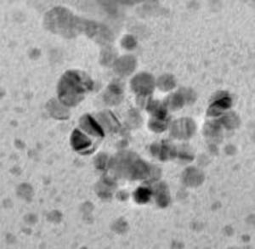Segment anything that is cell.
Segmentation results:
<instances>
[{
  "mask_svg": "<svg viewBox=\"0 0 255 249\" xmlns=\"http://www.w3.org/2000/svg\"><path fill=\"white\" fill-rule=\"evenodd\" d=\"M114 174L125 180H157L161 177V170L151 165L132 151H120L109 162Z\"/></svg>",
  "mask_w": 255,
  "mask_h": 249,
  "instance_id": "6da1fadb",
  "label": "cell"
},
{
  "mask_svg": "<svg viewBox=\"0 0 255 249\" xmlns=\"http://www.w3.org/2000/svg\"><path fill=\"white\" fill-rule=\"evenodd\" d=\"M93 87L94 82L87 73L79 70H69L59 81L58 97L66 107H75Z\"/></svg>",
  "mask_w": 255,
  "mask_h": 249,
  "instance_id": "7a4b0ae2",
  "label": "cell"
},
{
  "mask_svg": "<svg viewBox=\"0 0 255 249\" xmlns=\"http://www.w3.org/2000/svg\"><path fill=\"white\" fill-rule=\"evenodd\" d=\"M86 21L87 20L77 16L64 7L50 9L44 18V27L47 30L67 38H76L84 33Z\"/></svg>",
  "mask_w": 255,
  "mask_h": 249,
  "instance_id": "3957f363",
  "label": "cell"
},
{
  "mask_svg": "<svg viewBox=\"0 0 255 249\" xmlns=\"http://www.w3.org/2000/svg\"><path fill=\"white\" fill-rule=\"evenodd\" d=\"M84 33L97 44L108 45L114 39L113 32L104 24L87 20Z\"/></svg>",
  "mask_w": 255,
  "mask_h": 249,
  "instance_id": "277c9868",
  "label": "cell"
},
{
  "mask_svg": "<svg viewBox=\"0 0 255 249\" xmlns=\"http://www.w3.org/2000/svg\"><path fill=\"white\" fill-rule=\"evenodd\" d=\"M155 79L149 73H142L134 76L130 82L131 89L138 95V98H146L153 92Z\"/></svg>",
  "mask_w": 255,
  "mask_h": 249,
  "instance_id": "5b68a950",
  "label": "cell"
},
{
  "mask_svg": "<svg viewBox=\"0 0 255 249\" xmlns=\"http://www.w3.org/2000/svg\"><path fill=\"white\" fill-rule=\"evenodd\" d=\"M197 129L196 123L190 118H183L174 121L171 125L170 133L178 139H190Z\"/></svg>",
  "mask_w": 255,
  "mask_h": 249,
  "instance_id": "8992f818",
  "label": "cell"
},
{
  "mask_svg": "<svg viewBox=\"0 0 255 249\" xmlns=\"http://www.w3.org/2000/svg\"><path fill=\"white\" fill-rule=\"evenodd\" d=\"M150 150L151 154L161 161L174 159L178 156L176 148L167 141L152 144L150 147Z\"/></svg>",
  "mask_w": 255,
  "mask_h": 249,
  "instance_id": "52a82bcc",
  "label": "cell"
},
{
  "mask_svg": "<svg viewBox=\"0 0 255 249\" xmlns=\"http://www.w3.org/2000/svg\"><path fill=\"white\" fill-rule=\"evenodd\" d=\"M113 68L115 73L121 77H126L133 73L136 68V60L132 55H124L114 61Z\"/></svg>",
  "mask_w": 255,
  "mask_h": 249,
  "instance_id": "ba28073f",
  "label": "cell"
},
{
  "mask_svg": "<svg viewBox=\"0 0 255 249\" xmlns=\"http://www.w3.org/2000/svg\"><path fill=\"white\" fill-rule=\"evenodd\" d=\"M124 97V89L119 83L114 82L109 84L104 94V101L109 106L120 104Z\"/></svg>",
  "mask_w": 255,
  "mask_h": 249,
  "instance_id": "9c48e42d",
  "label": "cell"
},
{
  "mask_svg": "<svg viewBox=\"0 0 255 249\" xmlns=\"http://www.w3.org/2000/svg\"><path fill=\"white\" fill-rule=\"evenodd\" d=\"M183 183L189 187H197L204 181V174L197 168L190 167L182 174Z\"/></svg>",
  "mask_w": 255,
  "mask_h": 249,
  "instance_id": "30bf717a",
  "label": "cell"
},
{
  "mask_svg": "<svg viewBox=\"0 0 255 249\" xmlns=\"http://www.w3.org/2000/svg\"><path fill=\"white\" fill-rule=\"evenodd\" d=\"M79 124L80 127L84 129L85 132L90 133L91 135H95L97 137H104V131L101 127V125L96 122V120L90 116V115H84L79 120Z\"/></svg>",
  "mask_w": 255,
  "mask_h": 249,
  "instance_id": "8fae6325",
  "label": "cell"
},
{
  "mask_svg": "<svg viewBox=\"0 0 255 249\" xmlns=\"http://www.w3.org/2000/svg\"><path fill=\"white\" fill-rule=\"evenodd\" d=\"M46 109L49 115L53 119L58 120H65L68 119L70 116L69 111L65 105L59 102L55 99H51L46 105Z\"/></svg>",
  "mask_w": 255,
  "mask_h": 249,
  "instance_id": "7c38bea8",
  "label": "cell"
},
{
  "mask_svg": "<svg viewBox=\"0 0 255 249\" xmlns=\"http://www.w3.org/2000/svg\"><path fill=\"white\" fill-rule=\"evenodd\" d=\"M99 121L106 127L109 132H117L119 130L121 125L119 124V120L116 119L112 112L110 111H103L102 113H99Z\"/></svg>",
  "mask_w": 255,
  "mask_h": 249,
  "instance_id": "4fadbf2b",
  "label": "cell"
},
{
  "mask_svg": "<svg viewBox=\"0 0 255 249\" xmlns=\"http://www.w3.org/2000/svg\"><path fill=\"white\" fill-rule=\"evenodd\" d=\"M115 188L116 183L109 178H103L96 186V194L102 199H110Z\"/></svg>",
  "mask_w": 255,
  "mask_h": 249,
  "instance_id": "5bb4252c",
  "label": "cell"
},
{
  "mask_svg": "<svg viewBox=\"0 0 255 249\" xmlns=\"http://www.w3.org/2000/svg\"><path fill=\"white\" fill-rule=\"evenodd\" d=\"M232 99L226 96V97H221V99L218 100L214 102L213 104L209 107L207 112L208 116L218 117L221 115L226 110H228L232 107Z\"/></svg>",
  "mask_w": 255,
  "mask_h": 249,
  "instance_id": "9a60e30c",
  "label": "cell"
},
{
  "mask_svg": "<svg viewBox=\"0 0 255 249\" xmlns=\"http://www.w3.org/2000/svg\"><path fill=\"white\" fill-rule=\"evenodd\" d=\"M91 140L79 129H74L71 135V145L75 151H82L85 148L90 147Z\"/></svg>",
  "mask_w": 255,
  "mask_h": 249,
  "instance_id": "2e32d148",
  "label": "cell"
},
{
  "mask_svg": "<svg viewBox=\"0 0 255 249\" xmlns=\"http://www.w3.org/2000/svg\"><path fill=\"white\" fill-rule=\"evenodd\" d=\"M187 104L186 99L184 95H183L182 91L179 90L176 93L171 94L170 96H168L164 101V106H165L167 109H169L171 111H177Z\"/></svg>",
  "mask_w": 255,
  "mask_h": 249,
  "instance_id": "e0dca14e",
  "label": "cell"
},
{
  "mask_svg": "<svg viewBox=\"0 0 255 249\" xmlns=\"http://www.w3.org/2000/svg\"><path fill=\"white\" fill-rule=\"evenodd\" d=\"M155 197L157 205L160 208L168 207L170 202V194L169 190L165 183H160L155 187Z\"/></svg>",
  "mask_w": 255,
  "mask_h": 249,
  "instance_id": "ac0fdd59",
  "label": "cell"
},
{
  "mask_svg": "<svg viewBox=\"0 0 255 249\" xmlns=\"http://www.w3.org/2000/svg\"><path fill=\"white\" fill-rule=\"evenodd\" d=\"M146 110L148 113H151L154 119L166 120L168 115V110L164 104L157 101H150L146 104Z\"/></svg>",
  "mask_w": 255,
  "mask_h": 249,
  "instance_id": "d6986e66",
  "label": "cell"
},
{
  "mask_svg": "<svg viewBox=\"0 0 255 249\" xmlns=\"http://www.w3.org/2000/svg\"><path fill=\"white\" fill-rule=\"evenodd\" d=\"M204 135L207 139H210L211 141L218 142L222 138V130L220 123H208L204 126Z\"/></svg>",
  "mask_w": 255,
  "mask_h": 249,
  "instance_id": "ffe728a7",
  "label": "cell"
},
{
  "mask_svg": "<svg viewBox=\"0 0 255 249\" xmlns=\"http://www.w3.org/2000/svg\"><path fill=\"white\" fill-rule=\"evenodd\" d=\"M157 87L163 92H167L173 90L176 86V81L174 77L171 74H164L158 78L157 82Z\"/></svg>",
  "mask_w": 255,
  "mask_h": 249,
  "instance_id": "44dd1931",
  "label": "cell"
},
{
  "mask_svg": "<svg viewBox=\"0 0 255 249\" xmlns=\"http://www.w3.org/2000/svg\"><path fill=\"white\" fill-rule=\"evenodd\" d=\"M221 124L227 129H234L239 127L241 121L239 117L234 113H231L223 117L221 120Z\"/></svg>",
  "mask_w": 255,
  "mask_h": 249,
  "instance_id": "7402d4cb",
  "label": "cell"
},
{
  "mask_svg": "<svg viewBox=\"0 0 255 249\" xmlns=\"http://www.w3.org/2000/svg\"><path fill=\"white\" fill-rule=\"evenodd\" d=\"M151 191L146 187H139L133 192V199L139 204H145L151 199Z\"/></svg>",
  "mask_w": 255,
  "mask_h": 249,
  "instance_id": "603a6c76",
  "label": "cell"
},
{
  "mask_svg": "<svg viewBox=\"0 0 255 249\" xmlns=\"http://www.w3.org/2000/svg\"><path fill=\"white\" fill-rule=\"evenodd\" d=\"M148 127H150V129L153 131V132L162 133V132L167 129L168 123L166 120L152 118V119H150V121L148 123Z\"/></svg>",
  "mask_w": 255,
  "mask_h": 249,
  "instance_id": "cb8c5ba5",
  "label": "cell"
},
{
  "mask_svg": "<svg viewBox=\"0 0 255 249\" xmlns=\"http://www.w3.org/2000/svg\"><path fill=\"white\" fill-rule=\"evenodd\" d=\"M116 57V52L112 48L103 49L101 54V63L102 65L109 66L113 63Z\"/></svg>",
  "mask_w": 255,
  "mask_h": 249,
  "instance_id": "d4e9b609",
  "label": "cell"
},
{
  "mask_svg": "<svg viewBox=\"0 0 255 249\" xmlns=\"http://www.w3.org/2000/svg\"><path fill=\"white\" fill-rule=\"evenodd\" d=\"M128 123L131 127H139L142 124V118L136 110H131L128 116Z\"/></svg>",
  "mask_w": 255,
  "mask_h": 249,
  "instance_id": "484cf974",
  "label": "cell"
},
{
  "mask_svg": "<svg viewBox=\"0 0 255 249\" xmlns=\"http://www.w3.org/2000/svg\"><path fill=\"white\" fill-rule=\"evenodd\" d=\"M108 156L107 154L104 153V152L99 153L94 160V163H95L96 168L101 169V170L105 169L108 166Z\"/></svg>",
  "mask_w": 255,
  "mask_h": 249,
  "instance_id": "4316f807",
  "label": "cell"
},
{
  "mask_svg": "<svg viewBox=\"0 0 255 249\" xmlns=\"http://www.w3.org/2000/svg\"><path fill=\"white\" fill-rule=\"evenodd\" d=\"M121 44L125 49L132 50L137 45V41L132 35H126L121 41Z\"/></svg>",
  "mask_w": 255,
  "mask_h": 249,
  "instance_id": "83f0119b",
  "label": "cell"
},
{
  "mask_svg": "<svg viewBox=\"0 0 255 249\" xmlns=\"http://www.w3.org/2000/svg\"><path fill=\"white\" fill-rule=\"evenodd\" d=\"M180 90L182 91L183 95L186 97L187 104L194 103L195 101L197 100V95L195 93L194 90H192L191 89H186V88L181 89Z\"/></svg>",
  "mask_w": 255,
  "mask_h": 249,
  "instance_id": "f1b7e54d",
  "label": "cell"
},
{
  "mask_svg": "<svg viewBox=\"0 0 255 249\" xmlns=\"http://www.w3.org/2000/svg\"><path fill=\"white\" fill-rule=\"evenodd\" d=\"M113 231H115L119 234L125 233L128 230V224L125 222V220H117L114 223L113 227Z\"/></svg>",
  "mask_w": 255,
  "mask_h": 249,
  "instance_id": "f546056e",
  "label": "cell"
},
{
  "mask_svg": "<svg viewBox=\"0 0 255 249\" xmlns=\"http://www.w3.org/2000/svg\"><path fill=\"white\" fill-rule=\"evenodd\" d=\"M179 157H180L181 160H186L187 162H191L193 160V157L194 156H192L191 154L188 153L187 151H180V154H179Z\"/></svg>",
  "mask_w": 255,
  "mask_h": 249,
  "instance_id": "4dcf8cb0",
  "label": "cell"
},
{
  "mask_svg": "<svg viewBox=\"0 0 255 249\" xmlns=\"http://www.w3.org/2000/svg\"><path fill=\"white\" fill-rule=\"evenodd\" d=\"M117 198L119 201H126L128 198V193L126 191H119V193L117 194Z\"/></svg>",
  "mask_w": 255,
  "mask_h": 249,
  "instance_id": "1f68e13d",
  "label": "cell"
}]
</instances>
